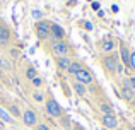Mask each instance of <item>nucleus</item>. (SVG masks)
<instances>
[{"label": "nucleus", "mask_w": 135, "mask_h": 130, "mask_svg": "<svg viewBox=\"0 0 135 130\" xmlns=\"http://www.w3.org/2000/svg\"><path fill=\"white\" fill-rule=\"evenodd\" d=\"M122 64L120 62V55L118 53H104L101 57V67L106 72V75H115L118 74V65Z\"/></svg>", "instance_id": "f257e3e1"}, {"label": "nucleus", "mask_w": 135, "mask_h": 130, "mask_svg": "<svg viewBox=\"0 0 135 130\" xmlns=\"http://www.w3.org/2000/svg\"><path fill=\"white\" fill-rule=\"evenodd\" d=\"M50 50H51L56 57H70V55L74 53L72 46H70L65 40H62V41H53L51 46H50Z\"/></svg>", "instance_id": "f03ea898"}, {"label": "nucleus", "mask_w": 135, "mask_h": 130, "mask_svg": "<svg viewBox=\"0 0 135 130\" xmlns=\"http://www.w3.org/2000/svg\"><path fill=\"white\" fill-rule=\"evenodd\" d=\"M45 111L50 115V117H53V118H62L63 117V110H62V106H60L58 103H56V99L55 98H46V101H45Z\"/></svg>", "instance_id": "7ed1b4c3"}, {"label": "nucleus", "mask_w": 135, "mask_h": 130, "mask_svg": "<svg viewBox=\"0 0 135 130\" xmlns=\"http://www.w3.org/2000/svg\"><path fill=\"white\" fill-rule=\"evenodd\" d=\"M50 29H51V22H48V21L45 19H40L36 22V26H34V31H36V36L38 40L45 41L50 38Z\"/></svg>", "instance_id": "20e7f679"}, {"label": "nucleus", "mask_w": 135, "mask_h": 130, "mask_svg": "<svg viewBox=\"0 0 135 130\" xmlns=\"http://www.w3.org/2000/svg\"><path fill=\"white\" fill-rule=\"evenodd\" d=\"M21 120H22V123L26 125V127H36L38 125V115L34 110H31V108H26V110L22 111V117H21Z\"/></svg>", "instance_id": "39448f33"}, {"label": "nucleus", "mask_w": 135, "mask_h": 130, "mask_svg": "<svg viewBox=\"0 0 135 130\" xmlns=\"http://www.w3.org/2000/svg\"><path fill=\"white\" fill-rule=\"evenodd\" d=\"M74 77H75V80H77V82L84 84V86H91V84L94 82V75H92V74H91V70H87L86 67H84V69L80 70V72H77Z\"/></svg>", "instance_id": "423d86ee"}, {"label": "nucleus", "mask_w": 135, "mask_h": 130, "mask_svg": "<svg viewBox=\"0 0 135 130\" xmlns=\"http://www.w3.org/2000/svg\"><path fill=\"white\" fill-rule=\"evenodd\" d=\"M101 123L104 128H109V130H116L120 127L118 123V118L115 115H101Z\"/></svg>", "instance_id": "0eeeda50"}, {"label": "nucleus", "mask_w": 135, "mask_h": 130, "mask_svg": "<svg viewBox=\"0 0 135 130\" xmlns=\"http://www.w3.org/2000/svg\"><path fill=\"white\" fill-rule=\"evenodd\" d=\"M130 53L132 51L128 50V46H127L123 41H120V62H122L125 67H130Z\"/></svg>", "instance_id": "6e6552de"}, {"label": "nucleus", "mask_w": 135, "mask_h": 130, "mask_svg": "<svg viewBox=\"0 0 135 130\" xmlns=\"http://www.w3.org/2000/svg\"><path fill=\"white\" fill-rule=\"evenodd\" d=\"M50 38H53V41H62L65 38V31L62 26L51 22V29H50Z\"/></svg>", "instance_id": "1a4fd4ad"}, {"label": "nucleus", "mask_w": 135, "mask_h": 130, "mask_svg": "<svg viewBox=\"0 0 135 130\" xmlns=\"http://www.w3.org/2000/svg\"><path fill=\"white\" fill-rule=\"evenodd\" d=\"M122 98L123 99H127V101H130V103H133V99H135V93H133V89L128 86V82L127 80H123L122 82Z\"/></svg>", "instance_id": "9d476101"}, {"label": "nucleus", "mask_w": 135, "mask_h": 130, "mask_svg": "<svg viewBox=\"0 0 135 130\" xmlns=\"http://www.w3.org/2000/svg\"><path fill=\"white\" fill-rule=\"evenodd\" d=\"M10 43V29L3 22H0V46H5Z\"/></svg>", "instance_id": "9b49d317"}, {"label": "nucleus", "mask_w": 135, "mask_h": 130, "mask_svg": "<svg viewBox=\"0 0 135 130\" xmlns=\"http://www.w3.org/2000/svg\"><path fill=\"white\" fill-rule=\"evenodd\" d=\"M55 62H56V67L63 72H67L70 67V62H72V57H55Z\"/></svg>", "instance_id": "f8f14e48"}, {"label": "nucleus", "mask_w": 135, "mask_h": 130, "mask_svg": "<svg viewBox=\"0 0 135 130\" xmlns=\"http://www.w3.org/2000/svg\"><path fill=\"white\" fill-rule=\"evenodd\" d=\"M115 46H116V43L113 40H104V41H101V45H99V48H101L104 53H113Z\"/></svg>", "instance_id": "ddd939ff"}, {"label": "nucleus", "mask_w": 135, "mask_h": 130, "mask_svg": "<svg viewBox=\"0 0 135 130\" xmlns=\"http://www.w3.org/2000/svg\"><path fill=\"white\" fill-rule=\"evenodd\" d=\"M72 89L75 91L77 96H80V98H84V96H86V93H87V87L84 86V84L77 82V80H74V82H72Z\"/></svg>", "instance_id": "4468645a"}, {"label": "nucleus", "mask_w": 135, "mask_h": 130, "mask_svg": "<svg viewBox=\"0 0 135 130\" xmlns=\"http://www.w3.org/2000/svg\"><path fill=\"white\" fill-rule=\"evenodd\" d=\"M82 69H84L82 62H79V60H72V62H70V67H69V70H67V72L72 74V75H75V74H77V72H80Z\"/></svg>", "instance_id": "2eb2a0df"}, {"label": "nucleus", "mask_w": 135, "mask_h": 130, "mask_svg": "<svg viewBox=\"0 0 135 130\" xmlns=\"http://www.w3.org/2000/svg\"><path fill=\"white\" fill-rule=\"evenodd\" d=\"M99 111H101L103 115H115L113 106L109 103H106V101H101V103H99Z\"/></svg>", "instance_id": "dca6fc26"}, {"label": "nucleus", "mask_w": 135, "mask_h": 130, "mask_svg": "<svg viewBox=\"0 0 135 130\" xmlns=\"http://www.w3.org/2000/svg\"><path fill=\"white\" fill-rule=\"evenodd\" d=\"M60 123H62V127L65 128V130H72V125H74V123H72V120H70L69 115L63 113V117L60 118Z\"/></svg>", "instance_id": "f3484780"}, {"label": "nucleus", "mask_w": 135, "mask_h": 130, "mask_svg": "<svg viewBox=\"0 0 135 130\" xmlns=\"http://www.w3.org/2000/svg\"><path fill=\"white\" fill-rule=\"evenodd\" d=\"M0 120L5 122V123H16V120H14V118L9 115V111L2 110V108H0Z\"/></svg>", "instance_id": "a211bd4d"}, {"label": "nucleus", "mask_w": 135, "mask_h": 130, "mask_svg": "<svg viewBox=\"0 0 135 130\" xmlns=\"http://www.w3.org/2000/svg\"><path fill=\"white\" fill-rule=\"evenodd\" d=\"M9 115H10V117L14 118V120H16V118H21V117H22V113L19 111V108H17L16 104H12V106H9Z\"/></svg>", "instance_id": "6ab92c4d"}, {"label": "nucleus", "mask_w": 135, "mask_h": 130, "mask_svg": "<svg viewBox=\"0 0 135 130\" xmlns=\"http://www.w3.org/2000/svg\"><path fill=\"white\" fill-rule=\"evenodd\" d=\"M0 69L2 70H10V62L7 60V58L0 57Z\"/></svg>", "instance_id": "aec40b11"}, {"label": "nucleus", "mask_w": 135, "mask_h": 130, "mask_svg": "<svg viewBox=\"0 0 135 130\" xmlns=\"http://www.w3.org/2000/svg\"><path fill=\"white\" fill-rule=\"evenodd\" d=\"M26 77L29 80H33L34 77H38L36 75V70H34V67H27V70H26Z\"/></svg>", "instance_id": "412c9836"}, {"label": "nucleus", "mask_w": 135, "mask_h": 130, "mask_svg": "<svg viewBox=\"0 0 135 130\" xmlns=\"http://www.w3.org/2000/svg\"><path fill=\"white\" fill-rule=\"evenodd\" d=\"M33 98H34V101H38V103H43L45 101V93H34Z\"/></svg>", "instance_id": "4be33fe9"}, {"label": "nucleus", "mask_w": 135, "mask_h": 130, "mask_svg": "<svg viewBox=\"0 0 135 130\" xmlns=\"http://www.w3.org/2000/svg\"><path fill=\"white\" fill-rule=\"evenodd\" d=\"M34 130H51V128H50V125H48V123L41 122V123H38L36 127H34Z\"/></svg>", "instance_id": "5701e85b"}, {"label": "nucleus", "mask_w": 135, "mask_h": 130, "mask_svg": "<svg viewBox=\"0 0 135 130\" xmlns=\"http://www.w3.org/2000/svg\"><path fill=\"white\" fill-rule=\"evenodd\" d=\"M31 82H33L34 87H41V86H43V79H41V77H34Z\"/></svg>", "instance_id": "b1692460"}, {"label": "nucleus", "mask_w": 135, "mask_h": 130, "mask_svg": "<svg viewBox=\"0 0 135 130\" xmlns=\"http://www.w3.org/2000/svg\"><path fill=\"white\" fill-rule=\"evenodd\" d=\"M128 69L135 70V50H132V53H130V67Z\"/></svg>", "instance_id": "393cba45"}, {"label": "nucleus", "mask_w": 135, "mask_h": 130, "mask_svg": "<svg viewBox=\"0 0 135 130\" xmlns=\"http://www.w3.org/2000/svg\"><path fill=\"white\" fill-rule=\"evenodd\" d=\"M127 82H128V86L132 87V89H135V77H130V79H127Z\"/></svg>", "instance_id": "a878e982"}, {"label": "nucleus", "mask_w": 135, "mask_h": 130, "mask_svg": "<svg viewBox=\"0 0 135 130\" xmlns=\"http://www.w3.org/2000/svg\"><path fill=\"white\" fill-rule=\"evenodd\" d=\"M72 130H86V128H84L80 123H74V125H72Z\"/></svg>", "instance_id": "bb28decb"}, {"label": "nucleus", "mask_w": 135, "mask_h": 130, "mask_svg": "<svg viewBox=\"0 0 135 130\" xmlns=\"http://www.w3.org/2000/svg\"><path fill=\"white\" fill-rule=\"evenodd\" d=\"M82 24H84V27H86L87 31H91V29H92V24H91V22H87V21H86V22H82Z\"/></svg>", "instance_id": "cd10ccee"}, {"label": "nucleus", "mask_w": 135, "mask_h": 130, "mask_svg": "<svg viewBox=\"0 0 135 130\" xmlns=\"http://www.w3.org/2000/svg\"><path fill=\"white\" fill-rule=\"evenodd\" d=\"M99 7H101L99 2H92V9H94V10H99Z\"/></svg>", "instance_id": "c85d7f7f"}, {"label": "nucleus", "mask_w": 135, "mask_h": 130, "mask_svg": "<svg viewBox=\"0 0 135 130\" xmlns=\"http://www.w3.org/2000/svg\"><path fill=\"white\" fill-rule=\"evenodd\" d=\"M34 17H36V19H40V17H41V12H40V10H34Z\"/></svg>", "instance_id": "c756f323"}, {"label": "nucleus", "mask_w": 135, "mask_h": 130, "mask_svg": "<svg viewBox=\"0 0 135 130\" xmlns=\"http://www.w3.org/2000/svg\"><path fill=\"white\" fill-rule=\"evenodd\" d=\"M111 10H113V12H118L120 9H118V5H113V7H111Z\"/></svg>", "instance_id": "7c9ffc66"}, {"label": "nucleus", "mask_w": 135, "mask_h": 130, "mask_svg": "<svg viewBox=\"0 0 135 130\" xmlns=\"http://www.w3.org/2000/svg\"><path fill=\"white\" fill-rule=\"evenodd\" d=\"M116 130H127V128H123V127H118V128H116Z\"/></svg>", "instance_id": "2f4dec72"}, {"label": "nucleus", "mask_w": 135, "mask_h": 130, "mask_svg": "<svg viewBox=\"0 0 135 130\" xmlns=\"http://www.w3.org/2000/svg\"><path fill=\"white\" fill-rule=\"evenodd\" d=\"M132 130H135V127H132Z\"/></svg>", "instance_id": "473e14b6"}, {"label": "nucleus", "mask_w": 135, "mask_h": 130, "mask_svg": "<svg viewBox=\"0 0 135 130\" xmlns=\"http://www.w3.org/2000/svg\"><path fill=\"white\" fill-rule=\"evenodd\" d=\"M0 72H2V70H0Z\"/></svg>", "instance_id": "72a5a7b5"}]
</instances>
